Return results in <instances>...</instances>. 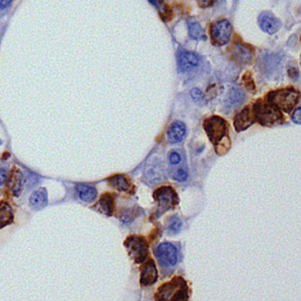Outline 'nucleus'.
Listing matches in <instances>:
<instances>
[{
  "mask_svg": "<svg viewBox=\"0 0 301 301\" xmlns=\"http://www.w3.org/2000/svg\"><path fill=\"white\" fill-rule=\"evenodd\" d=\"M292 120L295 124H301V106L295 108L292 113Z\"/></svg>",
  "mask_w": 301,
  "mask_h": 301,
  "instance_id": "nucleus-28",
  "label": "nucleus"
},
{
  "mask_svg": "<svg viewBox=\"0 0 301 301\" xmlns=\"http://www.w3.org/2000/svg\"><path fill=\"white\" fill-rule=\"evenodd\" d=\"M191 96H192V98H193V99L198 100V99H200V98H201L202 93H201V91L199 90V89H193V90L191 91Z\"/></svg>",
  "mask_w": 301,
  "mask_h": 301,
  "instance_id": "nucleus-31",
  "label": "nucleus"
},
{
  "mask_svg": "<svg viewBox=\"0 0 301 301\" xmlns=\"http://www.w3.org/2000/svg\"><path fill=\"white\" fill-rule=\"evenodd\" d=\"M205 131L207 133L209 140L215 145L218 154H222L231 146V141L227 137V124L220 117L208 118L204 124Z\"/></svg>",
  "mask_w": 301,
  "mask_h": 301,
  "instance_id": "nucleus-1",
  "label": "nucleus"
},
{
  "mask_svg": "<svg viewBox=\"0 0 301 301\" xmlns=\"http://www.w3.org/2000/svg\"><path fill=\"white\" fill-rule=\"evenodd\" d=\"M47 191L44 187L37 189L30 197V205L35 208H44L47 205Z\"/></svg>",
  "mask_w": 301,
  "mask_h": 301,
  "instance_id": "nucleus-16",
  "label": "nucleus"
},
{
  "mask_svg": "<svg viewBox=\"0 0 301 301\" xmlns=\"http://www.w3.org/2000/svg\"><path fill=\"white\" fill-rule=\"evenodd\" d=\"M158 261L160 262L161 266L172 267L175 266L178 262V249L173 243L170 242H162L157 247L155 251Z\"/></svg>",
  "mask_w": 301,
  "mask_h": 301,
  "instance_id": "nucleus-7",
  "label": "nucleus"
},
{
  "mask_svg": "<svg viewBox=\"0 0 301 301\" xmlns=\"http://www.w3.org/2000/svg\"><path fill=\"white\" fill-rule=\"evenodd\" d=\"M199 3H200L201 6H205V8H207V6L212 5L213 3H214V0H199Z\"/></svg>",
  "mask_w": 301,
  "mask_h": 301,
  "instance_id": "nucleus-32",
  "label": "nucleus"
},
{
  "mask_svg": "<svg viewBox=\"0 0 301 301\" xmlns=\"http://www.w3.org/2000/svg\"><path fill=\"white\" fill-rule=\"evenodd\" d=\"M13 221L12 207L8 202H0V228L5 227Z\"/></svg>",
  "mask_w": 301,
  "mask_h": 301,
  "instance_id": "nucleus-19",
  "label": "nucleus"
},
{
  "mask_svg": "<svg viewBox=\"0 0 301 301\" xmlns=\"http://www.w3.org/2000/svg\"><path fill=\"white\" fill-rule=\"evenodd\" d=\"M168 162L171 166H179L182 162V153L180 150H173L168 154Z\"/></svg>",
  "mask_w": 301,
  "mask_h": 301,
  "instance_id": "nucleus-26",
  "label": "nucleus"
},
{
  "mask_svg": "<svg viewBox=\"0 0 301 301\" xmlns=\"http://www.w3.org/2000/svg\"><path fill=\"white\" fill-rule=\"evenodd\" d=\"M186 132H187V128H186V125L182 121H174L167 131L168 140L172 144L180 143L186 137Z\"/></svg>",
  "mask_w": 301,
  "mask_h": 301,
  "instance_id": "nucleus-13",
  "label": "nucleus"
},
{
  "mask_svg": "<svg viewBox=\"0 0 301 301\" xmlns=\"http://www.w3.org/2000/svg\"><path fill=\"white\" fill-rule=\"evenodd\" d=\"M9 177V172L5 168H0V184H4V182L8 180Z\"/></svg>",
  "mask_w": 301,
  "mask_h": 301,
  "instance_id": "nucleus-29",
  "label": "nucleus"
},
{
  "mask_svg": "<svg viewBox=\"0 0 301 301\" xmlns=\"http://www.w3.org/2000/svg\"><path fill=\"white\" fill-rule=\"evenodd\" d=\"M154 199L158 202L160 212H166L177 202V194L172 187H160L154 192Z\"/></svg>",
  "mask_w": 301,
  "mask_h": 301,
  "instance_id": "nucleus-9",
  "label": "nucleus"
},
{
  "mask_svg": "<svg viewBox=\"0 0 301 301\" xmlns=\"http://www.w3.org/2000/svg\"><path fill=\"white\" fill-rule=\"evenodd\" d=\"M150 3L158 10L159 15L161 16L162 20H170L171 11L168 6L165 4V0H150Z\"/></svg>",
  "mask_w": 301,
  "mask_h": 301,
  "instance_id": "nucleus-21",
  "label": "nucleus"
},
{
  "mask_svg": "<svg viewBox=\"0 0 301 301\" xmlns=\"http://www.w3.org/2000/svg\"><path fill=\"white\" fill-rule=\"evenodd\" d=\"M181 220L178 218V216H171L170 219H168V224L167 227L172 233H178L181 229Z\"/></svg>",
  "mask_w": 301,
  "mask_h": 301,
  "instance_id": "nucleus-27",
  "label": "nucleus"
},
{
  "mask_svg": "<svg viewBox=\"0 0 301 301\" xmlns=\"http://www.w3.org/2000/svg\"><path fill=\"white\" fill-rule=\"evenodd\" d=\"M200 63V57L193 52L182 50L178 53V67L179 71L182 73L191 72V71L198 69Z\"/></svg>",
  "mask_w": 301,
  "mask_h": 301,
  "instance_id": "nucleus-10",
  "label": "nucleus"
},
{
  "mask_svg": "<svg viewBox=\"0 0 301 301\" xmlns=\"http://www.w3.org/2000/svg\"><path fill=\"white\" fill-rule=\"evenodd\" d=\"M125 246H126L128 253L133 258V260L137 263L143 262L147 256L148 246L146 240L141 236L132 235L125 241Z\"/></svg>",
  "mask_w": 301,
  "mask_h": 301,
  "instance_id": "nucleus-5",
  "label": "nucleus"
},
{
  "mask_svg": "<svg viewBox=\"0 0 301 301\" xmlns=\"http://www.w3.org/2000/svg\"><path fill=\"white\" fill-rule=\"evenodd\" d=\"M241 101H243L242 93L240 92L239 90L232 89L231 92H229V94H228L226 103H227L228 105H238L241 103Z\"/></svg>",
  "mask_w": 301,
  "mask_h": 301,
  "instance_id": "nucleus-25",
  "label": "nucleus"
},
{
  "mask_svg": "<svg viewBox=\"0 0 301 301\" xmlns=\"http://www.w3.org/2000/svg\"><path fill=\"white\" fill-rule=\"evenodd\" d=\"M253 124V118L248 107L243 108L241 112L238 113L234 118V127L236 131H245Z\"/></svg>",
  "mask_w": 301,
  "mask_h": 301,
  "instance_id": "nucleus-14",
  "label": "nucleus"
},
{
  "mask_svg": "<svg viewBox=\"0 0 301 301\" xmlns=\"http://www.w3.org/2000/svg\"><path fill=\"white\" fill-rule=\"evenodd\" d=\"M299 99V92L294 89H283L270 92L267 96V100L270 105L283 112H290Z\"/></svg>",
  "mask_w": 301,
  "mask_h": 301,
  "instance_id": "nucleus-2",
  "label": "nucleus"
},
{
  "mask_svg": "<svg viewBox=\"0 0 301 301\" xmlns=\"http://www.w3.org/2000/svg\"><path fill=\"white\" fill-rule=\"evenodd\" d=\"M100 211L106 215H111L113 212V198L111 194H105L99 201Z\"/></svg>",
  "mask_w": 301,
  "mask_h": 301,
  "instance_id": "nucleus-22",
  "label": "nucleus"
},
{
  "mask_svg": "<svg viewBox=\"0 0 301 301\" xmlns=\"http://www.w3.org/2000/svg\"><path fill=\"white\" fill-rule=\"evenodd\" d=\"M145 178L150 184H158L166 179V171L164 164L159 159H151L145 168Z\"/></svg>",
  "mask_w": 301,
  "mask_h": 301,
  "instance_id": "nucleus-8",
  "label": "nucleus"
},
{
  "mask_svg": "<svg viewBox=\"0 0 301 301\" xmlns=\"http://www.w3.org/2000/svg\"><path fill=\"white\" fill-rule=\"evenodd\" d=\"M12 2L13 0H0V11H5L12 4Z\"/></svg>",
  "mask_w": 301,
  "mask_h": 301,
  "instance_id": "nucleus-30",
  "label": "nucleus"
},
{
  "mask_svg": "<svg viewBox=\"0 0 301 301\" xmlns=\"http://www.w3.org/2000/svg\"><path fill=\"white\" fill-rule=\"evenodd\" d=\"M158 279V270L155 267V263L152 260H148L147 262L144 263L143 268H141V278L140 281L144 286H150L157 281Z\"/></svg>",
  "mask_w": 301,
  "mask_h": 301,
  "instance_id": "nucleus-12",
  "label": "nucleus"
},
{
  "mask_svg": "<svg viewBox=\"0 0 301 301\" xmlns=\"http://www.w3.org/2000/svg\"><path fill=\"white\" fill-rule=\"evenodd\" d=\"M24 187V175L19 170H15L12 172L11 177L9 180V188L16 197H19Z\"/></svg>",
  "mask_w": 301,
  "mask_h": 301,
  "instance_id": "nucleus-15",
  "label": "nucleus"
},
{
  "mask_svg": "<svg viewBox=\"0 0 301 301\" xmlns=\"http://www.w3.org/2000/svg\"><path fill=\"white\" fill-rule=\"evenodd\" d=\"M255 119L262 125H274L282 120V116L278 108L262 100L256 101L254 105Z\"/></svg>",
  "mask_w": 301,
  "mask_h": 301,
  "instance_id": "nucleus-4",
  "label": "nucleus"
},
{
  "mask_svg": "<svg viewBox=\"0 0 301 301\" xmlns=\"http://www.w3.org/2000/svg\"><path fill=\"white\" fill-rule=\"evenodd\" d=\"M170 177L175 181H186L188 178V172L182 167L172 168V170H170Z\"/></svg>",
  "mask_w": 301,
  "mask_h": 301,
  "instance_id": "nucleus-24",
  "label": "nucleus"
},
{
  "mask_svg": "<svg viewBox=\"0 0 301 301\" xmlns=\"http://www.w3.org/2000/svg\"><path fill=\"white\" fill-rule=\"evenodd\" d=\"M232 35V25L227 19H221L213 23L211 26L212 40L216 45H226Z\"/></svg>",
  "mask_w": 301,
  "mask_h": 301,
  "instance_id": "nucleus-6",
  "label": "nucleus"
},
{
  "mask_svg": "<svg viewBox=\"0 0 301 301\" xmlns=\"http://www.w3.org/2000/svg\"><path fill=\"white\" fill-rule=\"evenodd\" d=\"M155 297L157 301H184L187 299L186 283L180 278L165 283L159 288Z\"/></svg>",
  "mask_w": 301,
  "mask_h": 301,
  "instance_id": "nucleus-3",
  "label": "nucleus"
},
{
  "mask_svg": "<svg viewBox=\"0 0 301 301\" xmlns=\"http://www.w3.org/2000/svg\"><path fill=\"white\" fill-rule=\"evenodd\" d=\"M108 182H110V185L112 186V187L118 189V191H128L131 187L130 182H128L127 179L125 178L124 175H120V174L111 177L108 179Z\"/></svg>",
  "mask_w": 301,
  "mask_h": 301,
  "instance_id": "nucleus-20",
  "label": "nucleus"
},
{
  "mask_svg": "<svg viewBox=\"0 0 301 301\" xmlns=\"http://www.w3.org/2000/svg\"><path fill=\"white\" fill-rule=\"evenodd\" d=\"M232 53L234 56V58L238 59L240 63H248L252 59V51L248 46L238 45L236 44V45L233 46Z\"/></svg>",
  "mask_w": 301,
  "mask_h": 301,
  "instance_id": "nucleus-18",
  "label": "nucleus"
},
{
  "mask_svg": "<svg viewBox=\"0 0 301 301\" xmlns=\"http://www.w3.org/2000/svg\"><path fill=\"white\" fill-rule=\"evenodd\" d=\"M188 31L189 36L193 39H205L201 25L198 22H195V20H188Z\"/></svg>",
  "mask_w": 301,
  "mask_h": 301,
  "instance_id": "nucleus-23",
  "label": "nucleus"
},
{
  "mask_svg": "<svg viewBox=\"0 0 301 301\" xmlns=\"http://www.w3.org/2000/svg\"><path fill=\"white\" fill-rule=\"evenodd\" d=\"M77 192L79 198L85 202H92L97 198V189L89 185H78Z\"/></svg>",
  "mask_w": 301,
  "mask_h": 301,
  "instance_id": "nucleus-17",
  "label": "nucleus"
},
{
  "mask_svg": "<svg viewBox=\"0 0 301 301\" xmlns=\"http://www.w3.org/2000/svg\"><path fill=\"white\" fill-rule=\"evenodd\" d=\"M259 25L262 31L273 35V33L279 31L280 27H281V23L273 13L263 12L259 18Z\"/></svg>",
  "mask_w": 301,
  "mask_h": 301,
  "instance_id": "nucleus-11",
  "label": "nucleus"
}]
</instances>
